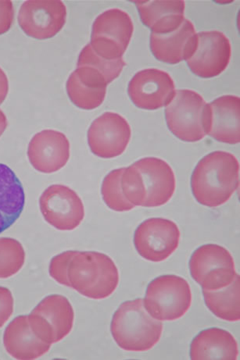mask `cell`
Segmentation results:
<instances>
[{
    "label": "cell",
    "mask_w": 240,
    "mask_h": 360,
    "mask_svg": "<svg viewBox=\"0 0 240 360\" xmlns=\"http://www.w3.org/2000/svg\"><path fill=\"white\" fill-rule=\"evenodd\" d=\"M180 236L175 222L153 217L139 226L134 236V245L141 257L158 263L167 259L177 250Z\"/></svg>",
    "instance_id": "cell-10"
},
{
    "label": "cell",
    "mask_w": 240,
    "mask_h": 360,
    "mask_svg": "<svg viewBox=\"0 0 240 360\" xmlns=\"http://www.w3.org/2000/svg\"><path fill=\"white\" fill-rule=\"evenodd\" d=\"M13 312V298L8 288L0 286V328L8 321Z\"/></svg>",
    "instance_id": "cell-29"
},
{
    "label": "cell",
    "mask_w": 240,
    "mask_h": 360,
    "mask_svg": "<svg viewBox=\"0 0 240 360\" xmlns=\"http://www.w3.org/2000/svg\"><path fill=\"white\" fill-rule=\"evenodd\" d=\"M110 330L118 347L125 351L144 352L158 343L163 323L147 313L144 300L122 303L113 316Z\"/></svg>",
    "instance_id": "cell-4"
},
{
    "label": "cell",
    "mask_w": 240,
    "mask_h": 360,
    "mask_svg": "<svg viewBox=\"0 0 240 360\" xmlns=\"http://www.w3.org/2000/svg\"><path fill=\"white\" fill-rule=\"evenodd\" d=\"M197 46V34L194 24L185 19L179 30L165 34L151 32V49L159 61L176 65L187 60Z\"/></svg>",
    "instance_id": "cell-17"
},
{
    "label": "cell",
    "mask_w": 240,
    "mask_h": 360,
    "mask_svg": "<svg viewBox=\"0 0 240 360\" xmlns=\"http://www.w3.org/2000/svg\"><path fill=\"white\" fill-rule=\"evenodd\" d=\"M189 271L196 283L208 291L228 287L236 275L231 253L215 244L202 245L194 252L189 260Z\"/></svg>",
    "instance_id": "cell-8"
},
{
    "label": "cell",
    "mask_w": 240,
    "mask_h": 360,
    "mask_svg": "<svg viewBox=\"0 0 240 360\" xmlns=\"http://www.w3.org/2000/svg\"><path fill=\"white\" fill-rule=\"evenodd\" d=\"M132 3L137 5L142 22L155 34H165L175 32L186 19V4L182 0Z\"/></svg>",
    "instance_id": "cell-21"
},
{
    "label": "cell",
    "mask_w": 240,
    "mask_h": 360,
    "mask_svg": "<svg viewBox=\"0 0 240 360\" xmlns=\"http://www.w3.org/2000/svg\"><path fill=\"white\" fill-rule=\"evenodd\" d=\"M39 207L46 221L60 231L75 229L84 217L81 198L65 186L48 187L40 197Z\"/></svg>",
    "instance_id": "cell-12"
},
{
    "label": "cell",
    "mask_w": 240,
    "mask_h": 360,
    "mask_svg": "<svg viewBox=\"0 0 240 360\" xmlns=\"http://www.w3.org/2000/svg\"><path fill=\"white\" fill-rule=\"evenodd\" d=\"M27 319L34 334L52 345L61 342L72 330L75 312L65 296L52 295L42 300Z\"/></svg>",
    "instance_id": "cell-9"
},
{
    "label": "cell",
    "mask_w": 240,
    "mask_h": 360,
    "mask_svg": "<svg viewBox=\"0 0 240 360\" xmlns=\"http://www.w3.org/2000/svg\"><path fill=\"white\" fill-rule=\"evenodd\" d=\"M7 127V119L2 110H0V137L2 136Z\"/></svg>",
    "instance_id": "cell-32"
},
{
    "label": "cell",
    "mask_w": 240,
    "mask_h": 360,
    "mask_svg": "<svg viewBox=\"0 0 240 360\" xmlns=\"http://www.w3.org/2000/svg\"><path fill=\"white\" fill-rule=\"evenodd\" d=\"M238 356L235 338L229 331L220 328L202 330L190 345V358L193 360H236Z\"/></svg>",
    "instance_id": "cell-22"
},
{
    "label": "cell",
    "mask_w": 240,
    "mask_h": 360,
    "mask_svg": "<svg viewBox=\"0 0 240 360\" xmlns=\"http://www.w3.org/2000/svg\"><path fill=\"white\" fill-rule=\"evenodd\" d=\"M204 301L208 308L218 319L229 322L240 320V277L236 274L235 279L228 287L217 291L202 289Z\"/></svg>",
    "instance_id": "cell-24"
},
{
    "label": "cell",
    "mask_w": 240,
    "mask_h": 360,
    "mask_svg": "<svg viewBox=\"0 0 240 360\" xmlns=\"http://www.w3.org/2000/svg\"><path fill=\"white\" fill-rule=\"evenodd\" d=\"M67 20L61 0H28L20 6L18 23L27 37L44 40L59 33Z\"/></svg>",
    "instance_id": "cell-11"
},
{
    "label": "cell",
    "mask_w": 240,
    "mask_h": 360,
    "mask_svg": "<svg viewBox=\"0 0 240 360\" xmlns=\"http://www.w3.org/2000/svg\"><path fill=\"white\" fill-rule=\"evenodd\" d=\"M121 185L127 200L134 206L157 207L172 199L176 181L172 168L167 162L146 158L124 167Z\"/></svg>",
    "instance_id": "cell-1"
},
{
    "label": "cell",
    "mask_w": 240,
    "mask_h": 360,
    "mask_svg": "<svg viewBox=\"0 0 240 360\" xmlns=\"http://www.w3.org/2000/svg\"><path fill=\"white\" fill-rule=\"evenodd\" d=\"M25 204L23 184L8 166L0 164V234L16 222Z\"/></svg>",
    "instance_id": "cell-23"
},
{
    "label": "cell",
    "mask_w": 240,
    "mask_h": 360,
    "mask_svg": "<svg viewBox=\"0 0 240 360\" xmlns=\"http://www.w3.org/2000/svg\"><path fill=\"white\" fill-rule=\"evenodd\" d=\"M232 46L227 35L220 31L197 33V46L194 55L187 60L191 72L203 79L221 75L227 68Z\"/></svg>",
    "instance_id": "cell-15"
},
{
    "label": "cell",
    "mask_w": 240,
    "mask_h": 360,
    "mask_svg": "<svg viewBox=\"0 0 240 360\" xmlns=\"http://www.w3.org/2000/svg\"><path fill=\"white\" fill-rule=\"evenodd\" d=\"M124 167L110 172L104 178L101 194L103 200L107 206L117 212L130 211L136 207L127 200L122 189V176Z\"/></svg>",
    "instance_id": "cell-26"
},
{
    "label": "cell",
    "mask_w": 240,
    "mask_h": 360,
    "mask_svg": "<svg viewBox=\"0 0 240 360\" xmlns=\"http://www.w3.org/2000/svg\"><path fill=\"white\" fill-rule=\"evenodd\" d=\"M27 158L35 170L41 173L58 172L69 160V140L65 134L60 131H42L30 141Z\"/></svg>",
    "instance_id": "cell-16"
},
{
    "label": "cell",
    "mask_w": 240,
    "mask_h": 360,
    "mask_svg": "<svg viewBox=\"0 0 240 360\" xmlns=\"http://www.w3.org/2000/svg\"><path fill=\"white\" fill-rule=\"evenodd\" d=\"M75 252L76 251H67L61 253L53 257L49 264V275L61 285L70 287L68 278V264Z\"/></svg>",
    "instance_id": "cell-28"
},
{
    "label": "cell",
    "mask_w": 240,
    "mask_h": 360,
    "mask_svg": "<svg viewBox=\"0 0 240 360\" xmlns=\"http://www.w3.org/2000/svg\"><path fill=\"white\" fill-rule=\"evenodd\" d=\"M125 65L126 63L123 58L108 60L101 58L94 53L90 44L82 49L77 63V68L86 66L98 70L108 84L115 81L121 75Z\"/></svg>",
    "instance_id": "cell-27"
},
{
    "label": "cell",
    "mask_w": 240,
    "mask_h": 360,
    "mask_svg": "<svg viewBox=\"0 0 240 360\" xmlns=\"http://www.w3.org/2000/svg\"><path fill=\"white\" fill-rule=\"evenodd\" d=\"M132 136L126 119L113 112H106L91 123L88 131L91 152L103 159L115 158L125 151Z\"/></svg>",
    "instance_id": "cell-13"
},
{
    "label": "cell",
    "mask_w": 240,
    "mask_h": 360,
    "mask_svg": "<svg viewBox=\"0 0 240 360\" xmlns=\"http://www.w3.org/2000/svg\"><path fill=\"white\" fill-rule=\"evenodd\" d=\"M169 130L183 142H199L208 135L210 108L203 98L193 90L176 91L165 109Z\"/></svg>",
    "instance_id": "cell-5"
},
{
    "label": "cell",
    "mask_w": 240,
    "mask_h": 360,
    "mask_svg": "<svg viewBox=\"0 0 240 360\" xmlns=\"http://www.w3.org/2000/svg\"><path fill=\"white\" fill-rule=\"evenodd\" d=\"M68 278L70 287L84 297L103 300L116 290L119 272L106 254L76 251L68 264Z\"/></svg>",
    "instance_id": "cell-3"
},
{
    "label": "cell",
    "mask_w": 240,
    "mask_h": 360,
    "mask_svg": "<svg viewBox=\"0 0 240 360\" xmlns=\"http://www.w3.org/2000/svg\"><path fill=\"white\" fill-rule=\"evenodd\" d=\"M210 121L208 135L218 142L227 144L240 143V98L223 96L209 103Z\"/></svg>",
    "instance_id": "cell-19"
},
{
    "label": "cell",
    "mask_w": 240,
    "mask_h": 360,
    "mask_svg": "<svg viewBox=\"0 0 240 360\" xmlns=\"http://www.w3.org/2000/svg\"><path fill=\"white\" fill-rule=\"evenodd\" d=\"M105 77L91 67L77 68L67 82L66 89L70 101L86 110H94L103 103L108 86Z\"/></svg>",
    "instance_id": "cell-18"
},
{
    "label": "cell",
    "mask_w": 240,
    "mask_h": 360,
    "mask_svg": "<svg viewBox=\"0 0 240 360\" xmlns=\"http://www.w3.org/2000/svg\"><path fill=\"white\" fill-rule=\"evenodd\" d=\"M8 79H7L6 75L4 72L3 69L0 68V105H1L6 100L7 94H8Z\"/></svg>",
    "instance_id": "cell-31"
},
{
    "label": "cell",
    "mask_w": 240,
    "mask_h": 360,
    "mask_svg": "<svg viewBox=\"0 0 240 360\" xmlns=\"http://www.w3.org/2000/svg\"><path fill=\"white\" fill-rule=\"evenodd\" d=\"M128 94L137 108L156 110L170 103L176 94L175 84L168 73L156 68L141 70L129 84Z\"/></svg>",
    "instance_id": "cell-14"
},
{
    "label": "cell",
    "mask_w": 240,
    "mask_h": 360,
    "mask_svg": "<svg viewBox=\"0 0 240 360\" xmlns=\"http://www.w3.org/2000/svg\"><path fill=\"white\" fill-rule=\"evenodd\" d=\"M25 262L24 247L18 240L0 238V279L18 274Z\"/></svg>",
    "instance_id": "cell-25"
},
{
    "label": "cell",
    "mask_w": 240,
    "mask_h": 360,
    "mask_svg": "<svg viewBox=\"0 0 240 360\" xmlns=\"http://www.w3.org/2000/svg\"><path fill=\"white\" fill-rule=\"evenodd\" d=\"M144 307L153 319L172 321L184 316L192 304L188 281L173 274L163 275L148 285Z\"/></svg>",
    "instance_id": "cell-6"
},
{
    "label": "cell",
    "mask_w": 240,
    "mask_h": 360,
    "mask_svg": "<svg viewBox=\"0 0 240 360\" xmlns=\"http://www.w3.org/2000/svg\"><path fill=\"white\" fill-rule=\"evenodd\" d=\"M13 18V3L11 0H0V35L11 30Z\"/></svg>",
    "instance_id": "cell-30"
},
{
    "label": "cell",
    "mask_w": 240,
    "mask_h": 360,
    "mask_svg": "<svg viewBox=\"0 0 240 360\" xmlns=\"http://www.w3.org/2000/svg\"><path fill=\"white\" fill-rule=\"evenodd\" d=\"M239 186V161L234 155L224 151L213 152L202 158L191 178L196 200L210 208L228 202Z\"/></svg>",
    "instance_id": "cell-2"
},
{
    "label": "cell",
    "mask_w": 240,
    "mask_h": 360,
    "mask_svg": "<svg viewBox=\"0 0 240 360\" xmlns=\"http://www.w3.org/2000/svg\"><path fill=\"white\" fill-rule=\"evenodd\" d=\"M133 31L132 20L128 13L120 9H110L95 20L90 45L94 53L103 59H121L130 44Z\"/></svg>",
    "instance_id": "cell-7"
},
{
    "label": "cell",
    "mask_w": 240,
    "mask_h": 360,
    "mask_svg": "<svg viewBox=\"0 0 240 360\" xmlns=\"http://www.w3.org/2000/svg\"><path fill=\"white\" fill-rule=\"evenodd\" d=\"M4 345L12 357L20 360L37 359L51 347L34 334L27 316H19L10 323L4 331Z\"/></svg>",
    "instance_id": "cell-20"
}]
</instances>
